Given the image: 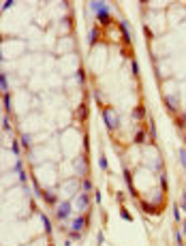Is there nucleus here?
I'll return each mask as SVG.
<instances>
[{"label":"nucleus","instance_id":"obj_1","mask_svg":"<svg viewBox=\"0 0 186 246\" xmlns=\"http://www.w3.org/2000/svg\"><path fill=\"white\" fill-rule=\"evenodd\" d=\"M103 118H105V124H107V128H116V126L120 124V122L113 118L111 109H103Z\"/></svg>","mask_w":186,"mask_h":246},{"label":"nucleus","instance_id":"obj_2","mask_svg":"<svg viewBox=\"0 0 186 246\" xmlns=\"http://www.w3.org/2000/svg\"><path fill=\"white\" fill-rule=\"evenodd\" d=\"M68 212H71V201H62L60 206H58V212H56V216L60 218V221H64V218L68 216Z\"/></svg>","mask_w":186,"mask_h":246},{"label":"nucleus","instance_id":"obj_3","mask_svg":"<svg viewBox=\"0 0 186 246\" xmlns=\"http://www.w3.org/2000/svg\"><path fill=\"white\" fill-rule=\"evenodd\" d=\"M96 17H99L101 22H109V17H111V11H109V6L105 4V6H103V9H101L99 13H96Z\"/></svg>","mask_w":186,"mask_h":246},{"label":"nucleus","instance_id":"obj_4","mask_svg":"<svg viewBox=\"0 0 186 246\" xmlns=\"http://www.w3.org/2000/svg\"><path fill=\"white\" fill-rule=\"evenodd\" d=\"M84 225H86V218H84V216H77V218L73 221V231H77V233H79V231L84 229Z\"/></svg>","mask_w":186,"mask_h":246},{"label":"nucleus","instance_id":"obj_5","mask_svg":"<svg viewBox=\"0 0 186 246\" xmlns=\"http://www.w3.org/2000/svg\"><path fill=\"white\" fill-rule=\"evenodd\" d=\"M165 101H167V105H169V109H171V111H175V109H178V103H180V99H178V97L169 94V97L165 99Z\"/></svg>","mask_w":186,"mask_h":246},{"label":"nucleus","instance_id":"obj_6","mask_svg":"<svg viewBox=\"0 0 186 246\" xmlns=\"http://www.w3.org/2000/svg\"><path fill=\"white\" fill-rule=\"evenodd\" d=\"M146 139H148V133L143 131H137V135H135V143H146Z\"/></svg>","mask_w":186,"mask_h":246},{"label":"nucleus","instance_id":"obj_7","mask_svg":"<svg viewBox=\"0 0 186 246\" xmlns=\"http://www.w3.org/2000/svg\"><path fill=\"white\" fill-rule=\"evenodd\" d=\"M120 30L124 32V37H126V43H130V32H128V24L126 22H120Z\"/></svg>","mask_w":186,"mask_h":246},{"label":"nucleus","instance_id":"obj_8","mask_svg":"<svg viewBox=\"0 0 186 246\" xmlns=\"http://www.w3.org/2000/svg\"><path fill=\"white\" fill-rule=\"evenodd\" d=\"M41 221H43V225H45V231H47V233H51V223H49V218H47L45 214H41Z\"/></svg>","mask_w":186,"mask_h":246},{"label":"nucleus","instance_id":"obj_9","mask_svg":"<svg viewBox=\"0 0 186 246\" xmlns=\"http://www.w3.org/2000/svg\"><path fill=\"white\" fill-rule=\"evenodd\" d=\"M43 197H45V201H47V203H58V197H56V195H51V193H45Z\"/></svg>","mask_w":186,"mask_h":246},{"label":"nucleus","instance_id":"obj_10","mask_svg":"<svg viewBox=\"0 0 186 246\" xmlns=\"http://www.w3.org/2000/svg\"><path fill=\"white\" fill-rule=\"evenodd\" d=\"M96 39H99V32L92 30L90 35H88V41H90V45H94V43H96Z\"/></svg>","mask_w":186,"mask_h":246},{"label":"nucleus","instance_id":"obj_11","mask_svg":"<svg viewBox=\"0 0 186 246\" xmlns=\"http://www.w3.org/2000/svg\"><path fill=\"white\" fill-rule=\"evenodd\" d=\"M90 6H92V11H94V13H99L103 6H105V2H90Z\"/></svg>","mask_w":186,"mask_h":246},{"label":"nucleus","instance_id":"obj_12","mask_svg":"<svg viewBox=\"0 0 186 246\" xmlns=\"http://www.w3.org/2000/svg\"><path fill=\"white\" fill-rule=\"evenodd\" d=\"M4 109H6V111H11V97H9V92L4 94Z\"/></svg>","mask_w":186,"mask_h":246},{"label":"nucleus","instance_id":"obj_13","mask_svg":"<svg viewBox=\"0 0 186 246\" xmlns=\"http://www.w3.org/2000/svg\"><path fill=\"white\" fill-rule=\"evenodd\" d=\"M0 86H2V92L6 94V86H9L6 84V75H0Z\"/></svg>","mask_w":186,"mask_h":246},{"label":"nucleus","instance_id":"obj_14","mask_svg":"<svg viewBox=\"0 0 186 246\" xmlns=\"http://www.w3.org/2000/svg\"><path fill=\"white\" fill-rule=\"evenodd\" d=\"M133 116H135V118H143V116H146V109H141V107H137Z\"/></svg>","mask_w":186,"mask_h":246},{"label":"nucleus","instance_id":"obj_15","mask_svg":"<svg viewBox=\"0 0 186 246\" xmlns=\"http://www.w3.org/2000/svg\"><path fill=\"white\" fill-rule=\"evenodd\" d=\"M86 203H88V197H86V195H81V197H79V201H77V206H79V208H86Z\"/></svg>","mask_w":186,"mask_h":246},{"label":"nucleus","instance_id":"obj_16","mask_svg":"<svg viewBox=\"0 0 186 246\" xmlns=\"http://www.w3.org/2000/svg\"><path fill=\"white\" fill-rule=\"evenodd\" d=\"M99 165H101V169H107V159H105V156L99 159Z\"/></svg>","mask_w":186,"mask_h":246},{"label":"nucleus","instance_id":"obj_17","mask_svg":"<svg viewBox=\"0 0 186 246\" xmlns=\"http://www.w3.org/2000/svg\"><path fill=\"white\" fill-rule=\"evenodd\" d=\"M26 180H28V176H26L24 171H19V182H22V184H26Z\"/></svg>","mask_w":186,"mask_h":246},{"label":"nucleus","instance_id":"obj_18","mask_svg":"<svg viewBox=\"0 0 186 246\" xmlns=\"http://www.w3.org/2000/svg\"><path fill=\"white\" fill-rule=\"evenodd\" d=\"M28 141H30V137H28V135H24V137H22V143H24V146H26V148H28V146H30V143H28Z\"/></svg>","mask_w":186,"mask_h":246},{"label":"nucleus","instance_id":"obj_19","mask_svg":"<svg viewBox=\"0 0 186 246\" xmlns=\"http://www.w3.org/2000/svg\"><path fill=\"white\" fill-rule=\"evenodd\" d=\"M133 75H139V66H137L135 60H133Z\"/></svg>","mask_w":186,"mask_h":246},{"label":"nucleus","instance_id":"obj_20","mask_svg":"<svg viewBox=\"0 0 186 246\" xmlns=\"http://www.w3.org/2000/svg\"><path fill=\"white\" fill-rule=\"evenodd\" d=\"M150 135H152V137H154V135H156V128H154V122H150Z\"/></svg>","mask_w":186,"mask_h":246},{"label":"nucleus","instance_id":"obj_21","mask_svg":"<svg viewBox=\"0 0 186 246\" xmlns=\"http://www.w3.org/2000/svg\"><path fill=\"white\" fill-rule=\"evenodd\" d=\"M2 126H4V131H9V128H11V124H9V120H6V118L2 120Z\"/></svg>","mask_w":186,"mask_h":246},{"label":"nucleus","instance_id":"obj_22","mask_svg":"<svg viewBox=\"0 0 186 246\" xmlns=\"http://www.w3.org/2000/svg\"><path fill=\"white\" fill-rule=\"evenodd\" d=\"M84 188H86V190H90V188H92V182H90V180H86V182H84Z\"/></svg>","mask_w":186,"mask_h":246},{"label":"nucleus","instance_id":"obj_23","mask_svg":"<svg viewBox=\"0 0 186 246\" xmlns=\"http://www.w3.org/2000/svg\"><path fill=\"white\" fill-rule=\"evenodd\" d=\"M180 156H182V163H184V167H186V152H184V150H180Z\"/></svg>","mask_w":186,"mask_h":246},{"label":"nucleus","instance_id":"obj_24","mask_svg":"<svg viewBox=\"0 0 186 246\" xmlns=\"http://www.w3.org/2000/svg\"><path fill=\"white\" fill-rule=\"evenodd\" d=\"M9 6H13V0H6V2L2 4V9H9Z\"/></svg>","mask_w":186,"mask_h":246},{"label":"nucleus","instance_id":"obj_25","mask_svg":"<svg viewBox=\"0 0 186 246\" xmlns=\"http://www.w3.org/2000/svg\"><path fill=\"white\" fill-rule=\"evenodd\" d=\"M79 116H81V118L86 116V105H81V107H79Z\"/></svg>","mask_w":186,"mask_h":246},{"label":"nucleus","instance_id":"obj_26","mask_svg":"<svg viewBox=\"0 0 186 246\" xmlns=\"http://www.w3.org/2000/svg\"><path fill=\"white\" fill-rule=\"evenodd\" d=\"M173 216H175V221H180V218H182V214H180V210H178V208H175V212H173Z\"/></svg>","mask_w":186,"mask_h":246},{"label":"nucleus","instance_id":"obj_27","mask_svg":"<svg viewBox=\"0 0 186 246\" xmlns=\"http://www.w3.org/2000/svg\"><path fill=\"white\" fill-rule=\"evenodd\" d=\"M182 208H184V210H186V195H184V197H182Z\"/></svg>","mask_w":186,"mask_h":246}]
</instances>
